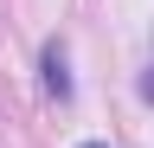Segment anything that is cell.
Listing matches in <instances>:
<instances>
[{"mask_svg":"<svg viewBox=\"0 0 154 148\" xmlns=\"http://www.w3.org/2000/svg\"><path fill=\"white\" fill-rule=\"evenodd\" d=\"M38 84H45V97H51V103H71V97H77L64 39H45V45H38Z\"/></svg>","mask_w":154,"mask_h":148,"instance_id":"1","label":"cell"},{"mask_svg":"<svg viewBox=\"0 0 154 148\" xmlns=\"http://www.w3.org/2000/svg\"><path fill=\"white\" fill-rule=\"evenodd\" d=\"M135 97H141V103H148V109H154V65H148V71H141V77H135Z\"/></svg>","mask_w":154,"mask_h":148,"instance_id":"2","label":"cell"},{"mask_svg":"<svg viewBox=\"0 0 154 148\" xmlns=\"http://www.w3.org/2000/svg\"><path fill=\"white\" fill-rule=\"evenodd\" d=\"M77 148H109V142H77Z\"/></svg>","mask_w":154,"mask_h":148,"instance_id":"3","label":"cell"}]
</instances>
